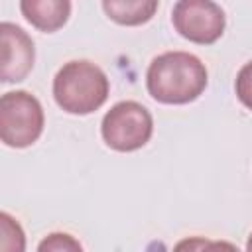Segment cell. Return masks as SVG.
<instances>
[{
	"label": "cell",
	"mask_w": 252,
	"mask_h": 252,
	"mask_svg": "<svg viewBox=\"0 0 252 252\" xmlns=\"http://www.w3.org/2000/svg\"><path fill=\"white\" fill-rule=\"evenodd\" d=\"M246 252H252V234L248 236V242H246Z\"/></svg>",
	"instance_id": "cell-14"
},
{
	"label": "cell",
	"mask_w": 252,
	"mask_h": 252,
	"mask_svg": "<svg viewBox=\"0 0 252 252\" xmlns=\"http://www.w3.org/2000/svg\"><path fill=\"white\" fill-rule=\"evenodd\" d=\"M205 244H207V238H203V236H189V238L179 240L175 244L173 252H201Z\"/></svg>",
	"instance_id": "cell-12"
},
{
	"label": "cell",
	"mask_w": 252,
	"mask_h": 252,
	"mask_svg": "<svg viewBox=\"0 0 252 252\" xmlns=\"http://www.w3.org/2000/svg\"><path fill=\"white\" fill-rule=\"evenodd\" d=\"M53 96L69 114H91L108 96V77L91 61H69L53 79Z\"/></svg>",
	"instance_id": "cell-2"
},
{
	"label": "cell",
	"mask_w": 252,
	"mask_h": 252,
	"mask_svg": "<svg viewBox=\"0 0 252 252\" xmlns=\"http://www.w3.org/2000/svg\"><path fill=\"white\" fill-rule=\"evenodd\" d=\"M234 89H236V96L238 100L252 110V61H248L236 75V83H234Z\"/></svg>",
	"instance_id": "cell-11"
},
{
	"label": "cell",
	"mask_w": 252,
	"mask_h": 252,
	"mask_svg": "<svg viewBox=\"0 0 252 252\" xmlns=\"http://www.w3.org/2000/svg\"><path fill=\"white\" fill-rule=\"evenodd\" d=\"M0 252H24L26 250V236L16 219L8 213H0Z\"/></svg>",
	"instance_id": "cell-9"
},
{
	"label": "cell",
	"mask_w": 252,
	"mask_h": 252,
	"mask_svg": "<svg viewBox=\"0 0 252 252\" xmlns=\"http://www.w3.org/2000/svg\"><path fill=\"white\" fill-rule=\"evenodd\" d=\"M43 130V108L26 91H10L0 98V138L10 148L33 144Z\"/></svg>",
	"instance_id": "cell-3"
},
{
	"label": "cell",
	"mask_w": 252,
	"mask_h": 252,
	"mask_svg": "<svg viewBox=\"0 0 252 252\" xmlns=\"http://www.w3.org/2000/svg\"><path fill=\"white\" fill-rule=\"evenodd\" d=\"M104 142L116 152H134L142 148L154 132V120L146 106L136 100L116 102L102 118Z\"/></svg>",
	"instance_id": "cell-4"
},
{
	"label": "cell",
	"mask_w": 252,
	"mask_h": 252,
	"mask_svg": "<svg viewBox=\"0 0 252 252\" xmlns=\"http://www.w3.org/2000/svg\"><path fill=\"white\" fill-rule=\"evenodd\" d=\"M20 10L30 24H33L41 32H55L59 30L69 14L71 2L69 0H24L20 2Z\"/></svg>",
	"instance_id": "cell-7"
},
{
	"label": "cell",
	"mask_w": 252,
	"mask_h": 252,
	"mask_svg": "<svg viewBox=\"0 0 252 252\" xmlns=\"http://www.w3.org/2000/svg\"><path fill=\"white\" fill-rule=\"evenodd\" d=\"M146 85L156 100L165 104H185L205 91L207 69L193 53L165 51L150 63Z\"/></svg>",
	"instance_id": "cell-1"
},
{
	"label": "cell",
	"mask_w": 252,
	"mask_h": 252,
	"mask_svg": "<svg viewBox=\"0 0 252 252\" xmlns=\"http://www.w3.org/2000/svg\"><path fill=\"white\" fill-rule=\"evenodd\" d=\"M2 37V71L0 77L4 83H16L26 79V75L33 67V41L32 37L16 24L2 22L0 24Z\"/></svg>",
	"instance_id": "cell-6"
},
{
	"label": "cell",
	"mask_w": 252,
	"mask_h": 252,
	"mask_svg": "<svg viewBox=\"0 0 252 252\" xmlns=\"http://www.w3.org/2000/svg\"><path fill=\"white\" fill-rule=\"evenodd\" d=\"M201 252H240L238 246H234L232 242L226 240H207V244L203 246Z\"/></svg>",
	"instance_id": "cell-13"
},
{
	"label": "cell",
	"mask_w": 252,
	"mask_h": 252,
	"mask_svg": "<svg viewBox=\"0 0 252 252\" xmlns=\"http://www.w3.org/2000/svg\"><path fill=\"white\" fill-rule=\"evenodd\" d=\"M104 12L118 24L124 26H138L148 22L154 12L158 10L156 0H104Z\"/></svg>",
	"instance_id": "cell-8"
},
{
	"label": "cell",
	"mask_w": 252,
	"mask_h": 252,
	"mask_svg": "<svg viewBox=\"0 0 252 252\" xmlns=\"http://www.w3.org/2000/svg\"><path fill=\"white\" fill-rule=\"evenodd\" d=\"M171 20L185 39L201 45L217 41L224 32V12L211 0H179Z\"/></svg>",
	"instance_id": "cell-5"
},
{
	"label": "cell",
	"mask_w": 252,
	"mask_h": 252,
	"mask_svg": "<svg viewBox=\"0 0 252 252\" xmlns=\"http://www.w3.org/2000/svg\"><path fill=\"white\" fill-rule=\"evenodd\" d=\"M37 252H83V246L67 232H51L39 242Z\"/></svg>",
	"instance_id": "cell-10"
}]
</instances>
